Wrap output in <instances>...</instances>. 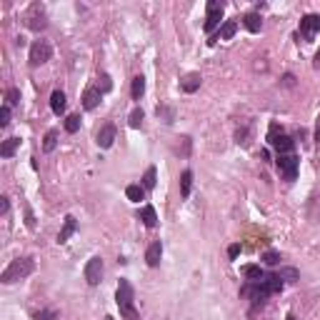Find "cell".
<instances>
[{
    "instance_id": "cell-1",
    "label": "cell",
    "mask_w": 320,
    "mask_h": 320,
    "mask_svg": "<svg viewBox=\"0 0 320 320\" xmlns=\"http://www.w3.org/2000/svg\"><path fill=\"white\" fill-rule=\"evenodd\" d=\"M133 298H135V293H133L130 280H120L118 290H115V300H118V308H120V315H123V320H140Z\"/></svg>"
},
{
    "instance_id": "cell-2",
    "label": "cell",
    "mask_w": 320,
    "mask_h": 320,
    "mask_svg": "<svg viewBox=\"0 0 320 320\" xmlns=\"http://www.w3.org/2000/svg\"><path fill=\"white\" fill-rule=\"evenodd\" d=\"M35 270V263H33V258H15L5 270H3V275H0V280H3L5 285H13V283H18V280H25L30 273Z\"/></svg>"
},
{
    "instance_id": "cell-3",
    "label": "cell",
    "mask_w": 320,
    "mask_h": 320,
    "mask_svg": "<svg viewBox=\"0 0 320 320\" xmlns=\"http://www.w3.org/2000/svg\"><path fill=\"white\" fill-rule=\"evenodd\" d=\"M268 143L278 150V155H283V153H293V150H295L293 138L283 135V130H280L275 123H273V125H270V130H268Z\"/></svg>"
},
{
    "instance_id": "cell-4",
    "label": "cell",
    "mask_w": 320,
    "mask_h": 320,
    "mask_svg": "<svg viewBox=\"0 0 320 320\" xmlns=\"http://www.w3.org/2000/svg\"><path fill=\"white\" fill-rule=\"evenodd\" d=\"M275 165L280 170V175H283L285 180H295L298 175V155L295 153H283L275 158Z\"/></svg>"
},
{
    "instance_id": "cell-5",
    "label": "cell",
    "mask_w": 320,
    "mask_h": 320,
    "mask_svg": "<svg viewBox=\"0 0 320 320\" xmlns=\"http://www.w3.org/2000/svg\"><path fill=\"white\" fill-rule=\"evenodd\" d=\"M50 55H53V48H50L48 40H35V43L30 45V55H28V60H30L33 68H38V65L48 63Z\"/></svg>"
},
{
    "instance_id": "cell-6",
    "label": "cell",
    "mask_w": 320,
    "mask_h": 320,
    "mask_svg": "<svg viewBox=\"0 0 320 320\" xmlns=\"http://www.w3.org/2000/svg\"><path fill=\"white\" fill-rule=\"evenodd\" d=\"M25 23H28V28H30V30H35V33L45 30V28H48V15H45V8L40 5V3H33V5H30V10H28V15H25Z\"/></svg>"
},
{
    "instance_id": "cell-7",
    "label": "cell",
    "mask_w": 320,
    "mask_h": 320,
    "mask_svg": "<svg viewBox=\"0 0 320 320\" xmlns=\"http://www.w3.org/2000/svg\"><path fill=\"white\" fill-rule=\"evenodd\" d=\"M223 10H225V5L220 3V0H210V3H208V15H205V30H208V33H213V30L220 25Z\"/></svg>"
},
{
    "instance_id": "cell-8",
    "label": "cell",
    "mask_w": 320,
    "mask_h": 320,
    "mask_svg": "<svg viewBox=\"0 0 320 320\" xmlns=\"http://www.w3.org/2000/svg\"><path fill=\"white\" fill-rule=\"evenodd\" d=\"M318 33H320V15H315V13L305 15V18L300 20V35H303L305 40H313Z\"/></svg>"
},
{
    "instance_id": "cell-9",
    "label": "cell",
    "mask_w": 320,
    "mask_h": 320,
    "mask_svg": "<svg viewBox=\"0 0 320 320\" xmlns=\"http://www.w3.org/2000/svg\"><path fill=\"white\" fill-rule=\"evenodd\" d=\"M100 278H103V260L100 258H90L88 265H85V280L90 285H98Z\"/></svg>"
},
{
    "instance_id": "cell-10",
    "label": "cell",
    "mask_w": 320,
    "mask_h": 320,
    "mask_svg": "<svg viewBox=\"0 0 320 320\" xmlns=\"http://www.w3.org/2000/svg\"><path fill=\"white\" fill-rule=\"evenodd\" d=\"M100 98H103V93H100L95 85L85 88V93H83V108H85V110H95V108L100 105Z\"/></svg>"
},
{
    "instance_id": "cell-11",
    "label": "cell",
    "mask_w": 320,
    "mask_h": 320,
    "mask_svg": "<svg viewBox=\"0 0 320 320\" xmlns=\"http://www.w3.org/2000/svg\"><path fill=\"white\" fill-rule=\"evenodd\" d=\"M200 83H203L200 73H188V75L180 80V88H183V93H195V90L200 88Z\"/></svg>"
},
{
    "instance_id": "cell-12",
    "label": "cell",
    "mask_w": 320,
    "mask_h": 320,
    "mask_svg": "<svg viewBox=\"0 0 320 320\" xmlns=\"http://www.w3.org/2000/svg\"><path fill=\"white\" fill-rule=\"evenodd\" d=\"M160 255H163V245H160V240H155V243H150V248L145 250V260L150 268H158L160 265Z\"/></svg>"
},
{
    "instance_id": "cell-13",
    "label": "cell",
    "mask_w": 320,
    "mask_h": 320,
    "mask_svg": "<svg viewBox=\"0 0 320 320\" xmlns=\"http://www.w3.org/2000/svg\"><path fill=\"white\" fill-rule=\"evenodd\" d=\"M113 140H115V125L108 123V125H103V128L98 130V145H100V148H110Z\"/></svg>"
},
{
    "instance_id": "cell-14",
    "label": "cell",
    "mask_w": 320,
    "mask_h": 320,
    "mask_svg": "<svg viewBox=\"0 0 320 320\" xmlns=\"http://www.w3.org/2000/svg\"><path fill=\"white\" fill-rule=\"evenodd\" d=\"M78 230V223L73 215H65V223H63V230L58 233V243H68V238Z\"/></svg>"
},
{
    "instance_id": "cell-15",
    "label": "cell",
    "mask_w": 320,
    "mask_h": 320,
    "mask_svg": "<svg viewBox=\"0 0 320 320\" xmlns=\"http://www.w3.org/2000/svg\"><path fill=\"white\" fill-rule=\"evenodd\" d=\"M50 108H53L55 115H63V113H65V93H63V90H53V95H50Z\"/></svg>"
},
{
    "instance_id": "cell-16",
    "label": "cell",
    "mask_w": 320,
    "mask_h": 320,
    "mask_svg": "<svg viewBox=\"0 0 320 320\" xmlns=\"http://www.w3.org/2000/svg\"><path fill=\"white\" fill-rule=\"evenodd\" d=\"M243 25H245L250 33H260V28H263V18H260V13H248V15L243 18Z\"/></svg>"
},
{
    "instance_id": "cell-17",
    "label": "cell",
    "mask_w": 320,
    "mask_h": 320,
    "mask_svg": "<svg viewBox=\"0 0 320 320\" xmlns=\"http://www.w3.org/2000/svg\"><path fill=\"white\" fill-rule=\"evenodd\" d=\"M138 218L143 220L145 228H155V225H158V215H155V208H153V205H145V208L140 210Z\"/></svg>"
},
{
    "instance_id": "cell-18",
    "label": "cell",
    "mask_w": 320,
    "mask_h": 320,
    "mask_svg": "<svg viewBox=\"0 0 320 320\" xmlns=\"http://www.w3.org/2000/svg\"><path fill=\"white\" fill-rule=\"evenodd\" d=\"M243 275L248 278V283H258V280L265 278V273H263L260 265H243Z\"/></svg>"
},
{
    "instance_id": "cell-19",
    "label": "cell",
    "mask_w": 320,
    "mask_h": 320,
    "mask_svg": "<svg viewBox=\"0 0 320 320\" xmlns=\"http://www.w3.org/2000/svg\"><path fill=\"white\" fill-rule=\"evenodd\" d=\"M235 33H238V23L235 20H225L220 25V30H218V40H230Z\"/></svg>"
},
{
    "instance_id": "cell-20",
    "label": "cell",
    "mask_w": 320,
    "mask_h": 320,
    "mask_svg": "<svg viewBox=\"0 0 320 320\" xmlns=\"http://www.w3.org/2000/svg\"><path fill=\"white\" fill-rule=\"evenodd\" d=\"M18 148H20V138H8V140H3V145H0V155L10 158Z\"/></svg>"
},
{
    "instance_id": "cell-21",
    "label": "cell",
    "mask_w": 320,
    "mask_h": 320,
    "mask_svg": "<svg viewBox=\"0 0 320 320\" xmlns=\"http://www.w3.org/2000/svg\"><path fill=\"white\" fill-rule=\"evenodd\" d=\"M125 195H128V200H133V203H140V200H145V188L143 185H128Z\"/></svg>"
},
{
    "instance_id": "cell-22",
    "label": "cell",
    "mask_w": 320,
    "mask_h": 320,
    "mask_svg": "<svg viewBox=\"0 0 320 320\" xmlns=\"http://www.w3.org/2000/svg\"><path fill=\"white\" fill-rule=\"evenodd\" d=\"M190 188H193V173H190V170H183V173H180V195L188 198V195H190Z\"/></svg>"
},
{
    "instance_id": "cell-23",
    "label": "cell",
    "mask_w": 320,
    "mask_h": 320,
    "mask_svg": "<svg viewBox=\"0 0 320 320\" xmlns=\"http://www.w3.org/2000/svg\"><path fill=\"white\" fill-rule=\"evenodd\" d=\"M133 100H140L143 98V93H145V78L143 75H138V78H133Z\"/></svg>"
},
{
    "instance_id": "cell-24",
    "label": "cell",
    "mask_w": 320,
    "mask_h": 320,
    "mask_svg": "<svg viewBox=\"0 0 320 320\" xmlns=\"http://www.w3.org/2000/svg\"><path fill=\"white\" fill-rule=\"evenodd\" d=\"M55 145H58V133H55V130H48L45 138H43V150H45V153H53Z\"/></svg>"
},
{
    "instance_id": "cell-25",
    "label": "cell",
    "mask_w": 320,
    "mask_h": 320,
    "mask_svg": "<svg viewBox=\"0 0 320 320\" xmlns=\"http://www.w3.org/2000/svg\"><path fill=\"white\" fill-rule=\"evenodd\" d=\"M65 130L68 133H78L80 130V115H68L65 118Z\"/></svg>"
},
{
    "instance_id": "cell-26",
    "label": "cell",
    "mask_w": 320,
    "mask_h": 320,
    "mask_svg": "<svg viewBox=\"0 0 320 320\" xmlns=\"http://www.w3.org/2000/svg\"><path fill=\"white\" fill-rule=\"evenodd\" d=\"M143 188L145 190H153L155 188V168L150 165L148 170H145V175H143Z\"/></svg>"
},
{
    "instance_id": "cell-27",
    "label": "cell",
    "mask_w": 320,
    "mask_h": 320,
    "mask_svg": "<svg viewBox=\"0 0 320 320\" xmlns=\"http://www.w3.org/2000/svg\"><path fill=\"white\" fill-rule=\"evenodd\" d=\"M98 80H100V83H98V90H100V93H108V90H113V80H110V75H108V73H103Z\"/></svg>"
},
{
    "instance_id": "cell-28",
    "label": "cell",
    "mask_w": 320,
    "mask_h": 320,
    "mask_svg": "<svg viewBox=\"0 0 320 320\" xmlns=\"http://www.w3.org/2000/svg\"><path fill=\"white\" fill-rule=\"evenodd\" d=\"M10 125V105L0 108V128H8Z\"/></svg>"
},
{
    "instance_id": "cell-29",
    "label": "cell",
    "mask_w": 320,
    "mask_h": 320,
    "mask_svg": "<svg viewBox=\"0 0 320 320\" xmlns=\"http://www.w3.org/2000/svg\"><path fill=\"white\" fill-rule=\"evenodd\" d=\"M128 123H130V128H140V123H143V110H140V108H135V110L130 113Z\"/></svg>"
},
{
    "instance_id": "cell-30",
    "label": "cell",
    "mask_w": 320,
    "mask_h": 320,
    "mask_svg": "<svg viewBox=\"0 0 320 320\" xmlns=\"http://www.w3.org/2000/svg\"><path fill=\"white\" fill-rule=\"evenodd\" d=\"M278 275L283 278V280H290V283H293V280H298V270L295 268H280Z\"/></svg>"
},
{
    "instance_id": "cell-31",
    "label": "cell",
    "mask_w": 320,
    "mask_h": 320,
    "mask_svg": "<svg viewBox=\"0 0 320 320\" xmlns=\"http://www.w3.org/2000/svg\"><path fill=\"white\" fill-rule=\"evenodd\" d=\"M20 103V90L18 88H10L8 95H5V105H18Z\"/></svg>"
},
{
    "instance_id": "cell-32",
    "label": "cell",
    "mask_w": 320,
    "mask_h": 320,
    "mask_svg": "<svg viewBox=\"0 0 320 320\" xmlns=\"http://www.w3.org/2000/svg\"><path fill=\"white\" fill-rule=\"evenodd\" d=\"M263 263H265V265H278V263H280V255H278L275 250H265V253H263Z\"/></svg>"
},
{
    "instance_id": "cell-33",
    "label": "cell",
    "mask_w": 320,
    "mask_h": 320,
    "mask_svg": "<svg viewBox=\"0 0 320 320\" xmlns=\"http://www.w3.org/2000/svg\"><path fill=\"white\" fill-rule=\"evenodd\" d=\"M158 115H163L165 123H173V110L170 108H158Z\"/></svg>"
},
{
    "instance_id": "cell-34",
    "label": "cell",
    "mask_w": 320,
    "mask_h": 320,
    "mask_svg": "<svg viewBox=\"0 0 320 320\" xmlns=\"http://www.w3.org/2000/svg\"><path fill=\"white\" fill-rule=\"evenodd\" d=\"M53 318H55V310H43L35 315V320H53Z\"/></svg>"
},
{
    "instance_id": "cell-35",
    "label": "cell",
    "mask_w": 320,
    "mask_h": 320,
    "mask_svg": "<svg viewBox=\"0 0 320 320\" xmlns=\"http://www.w3.org/2000/svg\"><path fill=\"white\" fill-rule=\"evenodd\" d=\"M228 255H230V260H235V258L240 255V245H238V243H235V245H230V248H228Z\"/></svg>"
},
{
    "instance_id": "cell-36",
    "label": "cell",
    "mask_w": 320,
    "mask_h": 320,
    "mask_svg": "<svg viewBox=\"0 0 320 320\" xmlns=\"http://www.w3.org/2000/svg\"><path fill=\"white\" fill-rule=\"evenodd\" d=\"M8 205H10V203H8V198H0V213H3V215L8 213Z\"/></svg>"
},
{
    "instance_id": "cell-37",
    "label": "cell",
    "mask_w": 320,
    "mask_h": 320,
    "mask_svg": "<svg viewBox=\"0 0 320 320\" xmlns=\"http://www.w3.org/2000/svg\"><path fill=\"white\" fill-rule=\"evenodd\" d=\"M25 218H28V228L33 230V228H35V220H33V213H30V210H25Z\"/></svg>"
},
{
    "instance_id": "cell-38",
    "label": "cell",
    "mask_w": 320,
    "mask_h": 320,
    "mask_svg": "<svg viewBox=\"0 0 320 320\" xmlns=\"http://www.w3.org/2000/svg\"><path fill=\"white\" fill-rule=\"evenodd\" d=\"M315 68H320V50L315 53Z\"/></svg>"
},
{
    "instance_id": "cell-39",
    "label": "cell",
    "mask_w": 320,
    "mask_h": 320,
    "mask_svg": "<svg viewBox=\"0 0 320 320\" xmlns=\"http://www.w3.org/2000/svg\"><path fill=\"white\" fill-rule=\"evenodd\" d=\"M288 320H295V315H288Z\"/></svg>"
},
{
    "instance_id": "cell-40",
    "label": "cell",
    "mask_w": 320,
    "mask_h": 320,
    "mask_svg": "<svg viewBox=\"0 0 320 320\" xmlns=\"http://www.w3.org/2000/svg\"><path fill=\"white\" fill-rule=\"evenodd\" d=\"M105 320H113V318H105Z\"/></svg>"
}]
</instances>
